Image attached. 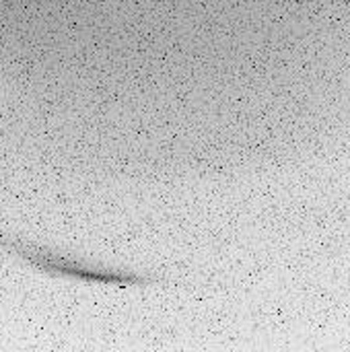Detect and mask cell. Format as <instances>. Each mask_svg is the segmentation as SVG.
Listing matches in <instances>:
<instances>
[{
  "instance_id": "cell-1",
  "label": "cell",
  "mask_w": 350,
  "mask_h": 352,
  "mask_svg": "<svg viewBox=\"0 0 350 352\" xmlns=\"http://www.w3.org/2000/svg\"><path fill=\"white\" fill-rule=\"evenodd\" d=\"M0 248L12 252L14 256L23 258L31 266H35L41 272L56 274V276H68L83 283L93 285H107V287H157V285H169L171 278L161 272H138V270H124V268H109L99 264H85L72 258L58 256L50 252L47 248H37L33 243L14 239L10 235L0 233Z\"/></svg>"
}]
</instances>
